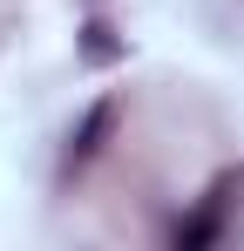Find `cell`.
Masks as SVG:
<instances>
[{
  "mask_svg": "<svg viewBox=\"0 0 244 251\" xmlns=\"http://www.w3.org/2000/svg\"><path fill=\"white\" fill-rule=\"evenodd\" d=\"M116 116H122V102H116V95H102V102L75 123V136H68V170H81V163H95V156H102V143H109Z\"/></svg>",
  "mask_w": 244,
  "mask_h": 251,
  "instance_id": "7a4b0ae2",
  "label": "cell"
},
{
  "mask_svg": "<svg viewBox=\"0 0 244 251\" xmlns=\"http://www.w3.org/2000/svg\"><path fill=\"white\" fill-rule=\"evenodd\" d=\"M81 34H88V61H116V41H109V27H102V21H88V27H81Z\"/></svg>",
  "mask_w": 244,
  "mask_h": 251,
  "instance_id": "3957f363",
  "label": "cell"
},
{
  "mask_svg": "<svg viewBox=\"0 0 244 251\" xmlns=\"http://www.w3.org/2000/svg\"><path fill=\"white\" fill-rule=\"evenodd\" d=\"M244 176H217L210 183V197H203V210L197 217H183L170 238H176V251H197V245H210V238H224V204H231V190H238Z\"/></svg>",
  "mask_w": 244,
  "mask_h": 251,
  "instance_id": "6da1fadb",
  "label": "cell"
}]
</instances>
